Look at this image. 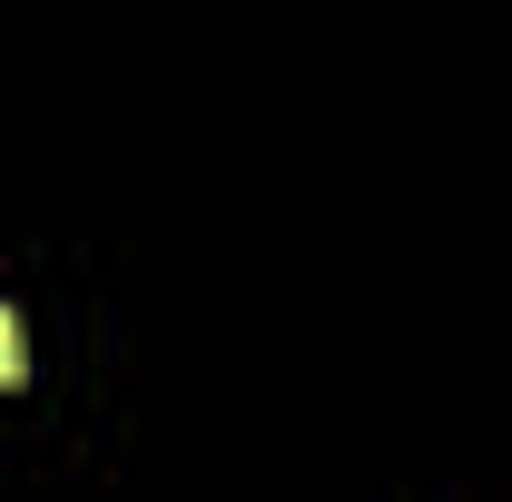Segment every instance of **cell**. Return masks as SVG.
<instances>
[{"mask_svg":"<svg viewBox=\"0 0 512 502\" xmlns=\"http://www.w3.org/2000/svg\"><path fill=\"white\" fill-rule=\"evenodd\" d=\"M10 384H20V315L0 306V394H10Z\"/></svg>","mask_w":512,"mask_h":502,"instance_id":"6da1fadb","label":"cell"}]
</instances>
